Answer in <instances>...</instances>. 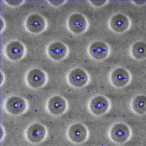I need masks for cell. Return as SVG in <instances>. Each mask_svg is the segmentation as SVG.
Here are the masks:
<instances>
[{
    "mask_svg": "<svg viewBox=\"0 0 146 146\" xmlns=\"http://www.w3.org/2000/svg\"><path fill=\"white\" fill-rule=\"evenodd\" d=\"M88 135L87 128L81 123L71 125L67 131V136L69 140L76 144H81L85 142L88 139Z\"/></svg>",
    "mask_w": 146,
    "mask_h": 146,
    "instance_id": "obj_8",
    "label": "cell"
},
{
    "mask_svg": "<svg viewBox=\"0 0 146 146\" xmlns=\"http://www.w3.org/2000/svg\"><path fill=\"white\" fill-rule=\"evenodd\" d=\"M5 3L7 5L11 7H16L21 5L23 4V1H5Z\"/></svg>",
    "mask_w": 146,
    "mask_h": 146,
    "instance_id": "obj_18",
    "label": "cell"
},
{
    "mask_svg": "<svg viewBox=\"0 0 146 146\" xmlns=\"http://www.w3.org/2000/svg\"><path fill=\"white\" fill-rule=\"evenodd\" d=\"M110 106L109 99L104 96L100 95L93 97L90 100L88 108L92 114L100 116L107 113L110 109Z\"/></svg>",
    "mask_w": 146,
    "mask_h": 146,
    "instance_id": "obj_7",
    "label": "cell"
},
{
    "mask_svg": "<svg viewBox=\"0 0 146 146\" xmlns=\"http://www.w3.org/2000/svg\"><path fill=\"white\" fill-rule=\"evenodd\" d=\"M88 51L90 56L94 59L103 60L108 56L109 48L106 42L97 41L91 43L88 47Z\"/></svg>",
    "mask_w": 146,
    "mask_h": 146,
    "instance_id": "obj_13",
    "label": "cell"
},
{
    "mask_svg": "<svg viewBox=\"0 0 146 146\" xmlns=\"http://www.w3.org/2000/svg\"><path fill=\"white\" fill-rule=\"evenodd\" d=\"M67 80L71 86L80 88L84 87L88 84L89 77L85 70L80 68H76L72 69L69 72Z\"/></svg>",
    "mask_w": 146,
    "mask_h": 146,
    "instance_id": "obj_12",
    "label": "cell"
},
{
    "mask_svg": "<svg viewBox=\"0 0 146 146\" xmlns=\"http://www.w3.org/2000/svg\"><path fill=\"white\" fill-rule=\"evenodd\" d=\"M132 133L131 130L128 125L124 123L118 122L111 126L108 135L110 139L114 143L122 144L129 140Z\"/></svg>",
    "mask_w": 146,
    "mask_h": 146,
    "instance_id": "obj_2",
    "label": "cell"
},
{
    "mask_svg": "<svg viewBox=\"0 0 146 146\" xmlns=\"http://www.w3.org/2000/svg\"><path fill=\"white\" fill-rule=\"evenodd\" d=\"M48 76L46 73L42 69L35 68L27 72L25 77L27 85L33 89L41 88L46 84Z\"/></svg>",
    "mask_w": 146,
    "mask_h": 146,
    "instance_id": "obj_6",
    "label": "cell"
},
{
    "mask_svg": "<svg viewBox=\"0 0 146 146\" xmlns=\"http://www.w3.org/2000/svg\"><path fill=\"white\" fill-rule=\"evenodd\" d=\"M91 3L96 6H100L103 5L106 3V1H90Z\"/></svg>",
    "mask_w": 146,
    "mask_h": 146,
    "instance_id": "obj_20",
    "label": "cell"
},
{
    "mask_svg": "<svg viewBox=\"0 0 146 146\" xmlns=\"http://www.w3.org/2000/svg\"><path fill=\"white\" fill-rule=\"evenodd\" d=\"M88 25V22L86 17L83 15L78 13L71 15L67 22L68 30L76 35L84 32L87 29Z\"/></svg>",
    "mask_w": 146,
    "mask_h": 146,
    "instance_id": "obj_10",
    "label": "cell"
},
{
    "mask_svg": "<svg viewBox=\"0 0 146 146\" xmlns=\"http://www.w3.org/2000/svg\"><path fill=\"white\" fill-rule=\"evenodd\" d=\"M3 52L5 56L8 60L16 62L25 57L27 49L23 42L19 40H14L9 41L5 44Z\"/></svg>",
    "mask_w": 146,
    "mask_h": 146,
    "instance_id": "obj_3",
    "label": "cell"
},
{
    "mask_svg": "<svg viewBox=\"0 0 146 146\" xmlns=\"http://www.w3.org/2000/svg\"><path fill=\"white\" fill-rule=\"evenodd\" d=\"M46 108L48 112L54 116H59L65 113L67 110L68 104L66 99L58 95L51 97L47 100Z\"/></svg>",
    "mask_w": 146,
    "mask_h": 146,
    "instance_id": "obj_9",
    "label": "cell"
},
{
    "mask_svg": "<svg viewBox=\"0 0 146 146\" xmlns=\"http://www.w3.org/2000/svg\"><path fill=\"white\" fill-rule=\"evenodd\" d=\"M1 132H2V133H1V136L2 135V136H1V141L2 139H3V138L4 137V136H5V131L3 127H2L1 126Z\"/></svg>",
    "mask_w": 146,
    "mask_h": 146,
    "instance_id": "obj_22",
    "label": "cell"
},
{
    "mask_svg": "<svg viewBox=\"0 0 146 146\" xmlns=\"http://www.w3.org/2000/svg\"><path fill=\"white\" fill-rule=\"evenodd\" d=\"M5 111L13 116L21 115L28 110V102L23 98L17 96H12L5 99L3 105Z\"/></svg>",
    "mask_w": 146,
    "mask_h": 146,
    "instance_id": "obj_1",
    "label": "cell"
},
{
    "mask_svg": "<svg viewBox=\"0 0 146 146\" xmlns=\"http://www.w3.org/2000/svg\"><path fill=\"white\" fill-rule=\"evenodd\" d=\"M47 135L46 127L38 122L31 124L27 127L25 132L26 140L33 144H39L44 141L46 138Z\"/></svg>",
    "mask_w": 146,
    "mask_h": 146,
    "instance_id": "obj_4",
    "label": "cell"
},
{
    "mask_svg": "<svg viewBox=\"0 0 146 146\" xmlns=\"http://www.w3.org/2000/svg\"><path fill=\"white\" fill-rule=\"evenodd\" d=\"M110 26L111 29L117 33L126 31L130 25V21L128 17L123 14L114 15L110 21Z\"/></svg>",
    "mask_w": 146,
    "mask_h": 146,
    "instance_id": "obj_15",
    "label": "cell"
},
{
    "mask_svg": "<svg viewBox=\"0 0 146 146\" xmlns=\"http://www.w3.org/2000/svg\"><path fill=\"white\" fill-rule=\"evenodd\" d=\"M131 53L133 57L137 60H142L146 56V45L142 41H138L132 46Z\"/></svg>",
    "mask_w": 146,
    "mask_h": 146,
    "instance_id": "obj_17",
    "label": "cell"
},
{
    "mask_svg": "<svg viewBox=\"0 0 146 146\" xmlns=\"http://www.w3.org/2000/svg\"><path fill=\"white\" fill-rule=\"evenodd\" d=\"M47 21L42 15L38 13H33L27 16L24 22L25 30L33 34H38L47 29Z\"/></svg>",
    "mask_w": 146,
    "mask_h": 146,
    "instance_id": "obj_5",
    "label": "cell"
},
{
    "mask_svg": "<svg viewBox=\"0 0 146 146\" xmlns=\"http://www.w3.org/2000/svg\"><path fill=\"white\" fill-rule=\"evenodd\" d=\"M132 111L139 115H144L146 112V97L143 95L137 96L133 99L131 104Z\"/></svg>",
    "mask_w": 146,
    "mask_h": 146,
    "instance_id": "obj_16",
    "label": "cell"
},
{
    "mask_svg": "<svg viewBox=\"0 0 146 146\" xmlns=\"http://www.w3.org/2000/svg\"><path fill=\"white\" fill-rule=\"evenodd\" d=\"M131 79L129 72L123 68H118L111 72L110 80L111 83L117 88H123L128 84Z\"/></svg>",
    "mask_w": 146,
    "mask_h": 146,
    "instance_id": "obj_14",
    "label": "cell"
},
{
    "mask_svg": "<svg viewBox=\"0 0 146 146\" xmlns=\"http://www.w3.org/2000/svg\"><path fill=\"white\" fill-rule=\"evenodd\" d=\"M69 52L67 46L64 43L59 41L50 43L46 49L48 57L55 61H60L65 59L68 55Z\"/></svg>",
    "mask_w": 146,
    "mask_h": 146,
    "instance_id": "obj_11",
    "label": "cell"
},
{
    "mask_svg": "<svg viewBox=\"0 0 146 146\" xmlns=\"http://www.w3.org/2000/svg\"><path fill=\"white\" fill-rule=\"evenodd\" d=\"M5 28V22L3 17H1V31H3Z\"/></svg>",
    "mask_w": 146,
    "mask_h": 146,
    "instance_id": "obj_21",
    "label": "cell"
},
{
    "mask_svg": "<svg viewBox=\"0 0 146 146\" xmlns=\"http://www.w3.org/2000/svg\"><path fill=\"white\" fill-rule=\"evenodd\" d=\"M50 4L54 7H58L64 4L65 1H48Z\"/></svg>",
    "mask_w": 146,
    "mask_h": 146,
    "instance_id": "obj_19",
    "label": "cell"
}]
</instances>
